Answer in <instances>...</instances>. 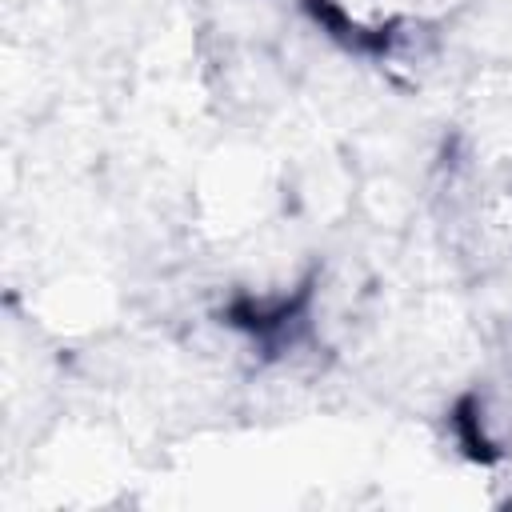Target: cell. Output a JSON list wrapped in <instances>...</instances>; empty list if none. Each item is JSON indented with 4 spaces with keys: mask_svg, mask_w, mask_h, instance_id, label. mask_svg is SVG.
I'll return each mask as SVG.
<instances>
[{
    "mask_svg": "<svg viewBox=\"0 0 512 512\" xmlns=\"http://www.w3.org/2000/svg\"><path fill=\"white\" fill-rule=\"evenodd\" d=\"M348 28L364 36H384L416 20H432L448 12L456 0H324Z\"/></svg>",
    "mask_w": 512,
    "mask_h": 512,
    "instance_id": "obj_1",
    "label": "cell"
}]
</instances>
